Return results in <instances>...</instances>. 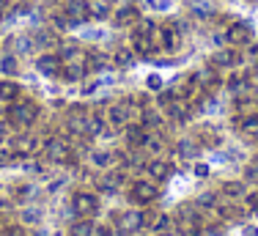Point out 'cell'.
<instances>
[{"label": "cell", "instance_id": "e0dca14e", "mask_svg": "<svg viewBox=\"0 0 258 236\" xmlns=\"http://www.w3.org/2000/svg\"><path fill=\"white\" fill-rule=\"evenodd\" d=\"M138 20H140V17H138V9H135V6H124V9H121L118 14H115V25H118V28L135 25Z\"/></svg>", "mask_w": 258, "mask_h": 236}, {"label": "cell", "instance_id": "cb8c5ba5", "mask_svg": "<svg viewBox=\"0 0 258 236\" xmlns=\"http://www.w3.org/2000/svg\"><path fill=\"white\" fill-rule=\"evenodd\" d=\"M33 44H39V47H52V44H58V39H55L52 30H41V33H36Z\"/></svg>", "mask_w": 258, "mask_h": 236}, {"label": "cell", "instance_id": "83f0119b", "mask_svg": "<svg viewBox=\"0 0 258 236\" xmlns=\"http://www.w3.org/2000/svg\"><path fill=\"white\" fill-rule=\"evenodd\" d=\"M168 225H170V217L168 214H159L154 222H151V233H162V231H168Z\"/></svg>", "mask_w": 258, "mask_h": 236}, {"label": "cell", "instance_id": "30bf717a", "mask_svg": "<svg viewBox=\"0 0 258 236\" xmlns=\"http://www.w3.org/2000/svg\"><path fill=\"white\" fill-rule=\"evenodd\" d=\"M124 182H126L124 170H113V167H110L107 176H104L102 182H99V190H102V192H110V195H113V192H118V190H121V184H124Z\"/></svg>", "mask_w": 258, "mask_h": 236}, {"label": "cell", "instance_id": "836d02e7", "mask_svg": "<svg viewBox=\"0 0 258 236\" xmlns=\"http://www.w3.org/2000/svg\"><path fill=\"white\" fill-rule=\"evenodd\" d=\"M231 91H233V94H239V91H247V80H244V77H233V80H231Z\"/></svg>", "mask_w": 258, "mask_h": 236}, {"label": "cell", "instance_id": "d4e9b609", "mask_svg": "<svg viewBox=\"0 0 258 236\" xmlns=\"http://www.w3.org/2000/svg\"><path fill=\"white\" fill-rule=\"evenodd\" d=\"M223 192H225L228 198H242V195H244V184H242V182H225V184H223Z\"/></svg>", "mask_w": 258, "mask_h": 236}, {"label": "cell", "instance_id": "6da1fadb", "mask_svg": "<svg viewBox=\"0 0 258 236\" xmlns=\"http://www.w3.org/2000/svg\"><path fill=\"white\" fill-rule=\"evenodd\" d=\"M39 104L36 102H30V99H20V102H11V107H9V113H6V121L11 124L14 129H28V127H33L36 124V118H39Z\"/></svg>", "mask_w": 258, "mask_h": 236}, {"label": "cell", "instance_id": "7402d4cb", "mask_svg": "<svg viewBox=\"0 0 258 236\" xmlns=\"http://www.w3.org/2000/svg\"><path fill=\"white\" fill-rule=\"evenodd\" d=\"M88 11L94 20H104V17L110 14V3L107 0H94V3H88Z\"/></svg>", "mask_w": 258, "mask_h": 236}, {"label": "cell", "instance_id": "f6af8a7d", "mask_svg": "<svg viewBox=\"0 0 258 236\" xmlns=\"http://www.w3.org/2000/svg\"><path fill=\"white\" fill-rule=\"evenodd\" d=\"M3 129H6V127H3V121H0V135H3Z\"/></svg>", "mask_w": 258, "mask_h": 236}, {"label": "cell", "instance_id": "ab89813d", "mask_svg": "<svg viewBox=\"0 0 258 236\" xmlns=\"http://www.w3.org/2000/svg\"><path fill=\"white\" fill-rule=\"evenodd\" d=\"M14 195H17V198H28V195H30V187H17Z\"/></svg>", "mask_w": 258, "mask_h": 236}, {"label": "cell", "instance_id": "7a4b0ae2", "mask_svg": "<svg viewBox=\"0 0 258 236\" xmlns=\"http://www.w3.org/2000/svg\"><path fill=\"white\" fill-rule=\"evenodd\" d=\"M157 195H159V190H157L154 179H138V182H132V187H129V201L138 203V206L151 203Z\"/></svg>", "mask_w": 258, "mask_h": 236}, {"label": "cell", "instance_id": "44dd1931", "mask_svg": "<svg viewBox=\"0 0 258 236\" xmlns=\"http://www.w3.org/2000/svg\"><path fill=\"white\" fill-rule=\"evenodd\" d=\"M94 225L96 222H91V217H83V220H77L75 225L69 228V236H91L94 233Z\"/></svg>", "mask_w": 258, "mask_h": 236}, {"label": "cell", "instance_id": "d6a6232c", "mask_svg": "<svg viewBox=\"0 0 258 236\" xmlns=\"http://www.w3.org/2000/svg\"><path fill=\"white\" fill-rule=\"evenodd\" d=\"M244 201H247V209H250V212L258 214V190L247 192V195H244Z\"/></svg>", "mask_w": 258, "mask_h": 236}, {"label": "cell", "instance_id": "52a82bcc", "mask_svg": "<svg viewBox=\"0 0 258 236\" xmlns=\"http://www.w3.org/2000/svg\"><path fill=\"white\" fill-rule=\"evenodd\" d=\"M36 69H39L44 77H60V69H63V61L60 55H52V52H44L36 58Z\"/></svg>", "mask_w": 258, "mask_h": 236}, {"label": "cell", "instance_id": "f35d334b", "mask_svg": "<svg viewBox=\"0 0 258 236\" xmlns=\"http://www.w3.org/2000/svg\"><path fill=\"white\" fill-rule=\"evenodd\" d=\"M91 236H110V231L104 225H94V233H91Z\"/></svg>", "mask_w": 258, "mask_h": 236}, {"label": "cell", "instance_id": "8d00e7d4", "mask_svg": "<svg viewBox=\"0 0 258 236\" xmlns=\"http://www.w3.org/2000/svg\"><path fill=\"white\" fill-rule=\"evenodd\" d=\"M0 236H28V233H25V228H20V225H14V228H6V231H3V233H0Z\"/></svg>", "mask_w": 258, "mask_h": 236}, {"label": "cell", "instance_id": "4dcf8cb0", "mask_svg": "<svg viewBox=\"0 0 258 236\" xmlns=\"http://www.w3.org/2000/svg\"><path fill=\"white\" fill-rule=\"evenodd\" d=\"M143 127H146V129H149V127H151V129H157V127H159V115H157V113H149V110H146V113H143Z\"/></svg>", "mask_w": 258, "mask_h": 236}, {"label": "cell", "instance_id": "9a60e30c", "mask_svg": "<svg viewBox=\"0 0 258 236\" xmlns=\"http://www.w3.org/2000/svg\"><path fill=\"white\" fill-rule=\"evenodd\" d=\"M11 148H14L20 157H25V154H33L36 148H39V140L30 138V135H20L17 140H11Z\"/></svg>", "mask_w": 258, "mask_h": 236}, {"label": "cell", "instance_id": "74e56055", "mask_svg": "<svg viewBox=\"0 0 258 236\" xmlns=\"http://www.w3.org/2000/svg\"><path fill=\"white\" fill-rule=\"evenodd\" d=\"M201 206H206V209H212L214 206V203H217V198H214V195H201Z\"/></svg>", "mask_w": 258, "mask_h": 236}, {"label": "cell", "instance_id": "b9f144b4", "mask_svg": "<svg viewBox=\"0 0 258 236\" xmlns=\"http://www.w3.org/2000/svg\"><path fill=\"white\" fill-rule=\"evenodd\" d=\"M244 236H258V228H253V225H247V228H244Z\"/></svg>", "mask_w": 258, "mask_h": 236}, {"label": "cell", "instance_id": "ac0fdd59", "mask_svg": "<svg viewBox=\"0 0 258 236\" xmlns=\"http://www.w3.org/2000/svg\"><path fill=\"white\" fill-rule=\"evenodd\" d=\"M236 110H239V121L253 118V115H258V102H255V99H239Z\"/></svg>", "mask_w": 258, "mask_h": 236}, {"label": "cell", "instance_id": "5bb4252c", "mask_svg": "<svg viewBox=\"0 0 258 236\" xmlns=\"http://www.w3.org/2000/svg\"><path fill=\"white\" fill-rule=\"evenodd\" d=\"M225 36H228V41H231V44H239V47H242V44H247V41H250V36H253V30H250L247 28V25H231V28H228V33H225Z\"/></svg>", "mask_w": 258, "mask_h": 236}, {"label": "cell", "instance_id": "9c48e42d", "mask_svg": "<svg viewBox=\"0 0 258 236\" xmlns=\"http://www.w3.org/2000/svg\"><path fill=\"white\" fill-rule=\"evenodd\" d=\"M85 74H88L85 61H69V64H63V69H60V77H63L66 83H77V80H83Z\"/></svg>", "mask_w": 258, "mask_h": 236}, {"label": "cell", "instance_id": "f1b7e54d", "mask_svg": "<svg viewBox=\"0 0 258 236\" xmlns=\"http://www.w3.org/2000/svg\"><path fill=\"white\" fill-rule=\"evenodd\" d=\"M162 36H165V39H162L165 47H168V49H176V44H179V39H176V30L168 28V30H162Z\"/></svg>", "mask_w": 258, "mask_h": 236}, {"label": "cell", "instance_id": "2e32d148", "mask_svg": "<svg viewBox=\"0 0 258 236\" xmlns=\"http://www.w3.org/2000/svg\"><path fill=\"white\" fill-rule=\"evenodd\" d=\"M20 99V85L14 80H0V102H14Z\"/></svg>", "mask_w": 258, "mask_h": 236}, {"label": "cell", "instance_id": "1f68e13d", "mask_svg": "<svg viewBox=\"0 0 258 236\" xmlns=\"http://www.w3.org/2000/svg\"><path fill=\"white\" fill-rule=\"evenodd\" d=\"M20 217H22V222H39L41 220V212H39V209H25Z\"/></svg>", "mask_w": 258, "mask_h": 236}, {"label": "cell", "instance_id": "277c9868", "mask_svg": "<svg viewBox=\"0 0 258 236\" xmlns=\"http://www.w3.org/2000/svg\"><path fill=\"white\" fill-rule=\"evenodd\" d=\"M72 209H75V214H80V217H94L99 212V198H96L94 192H77V195L72 198Z\"/></svg>", "mask_w": 258, "mask_h": 236}, {"label": "cell", "instance_id": "e575fe53", "mask_svg": "<svg viewBox=\"0 0 258 236\" xmlns=\"http://www.w3.org/2000/svg\"><path fill=\"white\" fill-rule=\"evenodd\" d=\"M146 85H149L151 91H159L162 88V77H159V74H149V77H146Z\"/></svg>", "mask_w": 258, "mask_h": 236}, {"label": "cell", "instance_id": "ffe728a7", "mask_svg": "<svg viewBox=\"0 0 258 236\" xmlns=\"http://www.w3.org/2000/svg\"><path fill=\"white\" fill-rule=\"evenodd\" d=\"M91 162H94L96 167H102V170H110L115 162V154L113 151H94L91 154Z\"/></svg>", "mask_w": 258, "mask_h": 236}, {"label": "cell", "instance_id": "8fae6325", "mask_svg": "<svg viewBox=\"0 0 258 236\" xmlns=\"http://www.w3.org/2000/svg\"><path fill=\"white\" fill-rule=\"evenodd\" d=\"M146 127L143 124H126V146L129 148H143L146 143Z\"/></svg>", "mask_w": 258, "mask_h": 236}, {"label": "cell", "instance_id": "ba28073f", "mask_svg": "<svg viewBox=\"0 0 258 236\" xmlns=\"http://www.w3.org/2000/svg\"><path fill=\"white\" fill-rule=\"evenodd\" d=\"M63 11H66V17L72 20V25H80V22H85V20L91 17L88 0H66V3H63Z\"/></svg>", "mask_w": 258, "mask_h": 236}, {"label": "cell", "instance_id": "7c38bea8", "mask_svg": "<svg viewBox=\"0 0 258 236\" xmlns=\"http://www.w3.org/2000/svg\"><path fill=\"white\" fill-rule=\"evenodd\" d=\"M236 61H239L236 49H217L212 58V66L214 69H231V66H236Z\"/></svg>", "mask_w": 258, "mask_h": 236}, {"label": "cell", "instance_id": "7bdbcfd3", "mask_svg": "<svg viewBox=\"0 0 258 236\" xmlns=\"http://www.w3.org/2000/svg\"><path fill=\"white\" fill-rule=\"evenodd\" d=\"M6 9H9V3H6V0H0V14H3Z\"/></svg>", "mask_w": 258, "mask_h": 236}, {"label": "cell", "instance_id": "4fadbf2b", "mask_svg": "<svg viewBox=\"0 0 258 236\" xmlns=\"http://www.w3.org/2000/svg\"><path fill=\"white\" fill-rule=\"evenodd\" d=\"M146 170H149V179H154V182H165V179L170 176V162H168V159H151V162L146 165Z\"/></svg>", "mask_w": 258, "mask_h": 236}, {"label": "cell", "instance_id": "603a6c76", "mask_svg": "<svg viewBox=\"0 0 258 236\" xmlns=\"http://www.w3.org/2000/svg\"><path fill=\"white\" fill-rule=\"evenodd\" d=\"M0 72L3 74H17L20 72V61H17L14 55H6V58L0 61Z\"/></svg>", "mask_w": 258, "mask_h": 236}, {"label": "cell", "instance_id": "d6986e66", "mask_svg": "<svg viewBox=\"0 0 258 236\" xmlns=\"http://www.w3.org/2000/svg\"><path fill=\"white\" fill-rule=\"evenodd\" d=\"M176 154L184 159H192L195 154H198V143L195 140H189V138H181L179 143H176Z\"/></svg>", "mask_w": 258, "mask_h": 236}, {"label": "cell", "instance_id": "484cf974", "mask_svg": "<svg viewBox=\"0 0 258 236\" xmlns=\"http://www.w3.org/2000/svg\"><path fill=\"white\" fill-rule=\"evenodd\" d=\"M17 159V151L11 148V143H0V165H11Z\"/></svg>", "mask_w": 258, "mask_h": 236}, {"label": "cell", "instance_id": "4316f807", "mask_svg": "<svg viewBox=\"0 0 258 236\" xmlns=\"http://www.w3.org/2000/svg\"><path fill=\"white\" fill-rule=\"evenodd\" d=\"M113 58H115V64H118V66H132L135 64V52H132V49H118Z\"/></svg>", "mask_w": 258, "mask_h": 236}, {"label": "cell", "instance_id": "f546056e", "mask_svg": "<svg viewBox=\"0 0 258 236\" xmlns=\"http://www.w3.org/2000/svg\"><path fill=\"white\" fill-rule=\"evenodd\" d=\"M212 6H209V3H192V14L195 17H209V14H212Z\"/></svg>", "mask_w": 258, "mask_h": 236}, {"label": "cell", "instance_id": "60d3db41", "mask_svg": "<svg viewBox=\"0 0 258 236\" xmlns=\"http://www.w3.org/2000/svg\"><path fill=\"white\" fill-rule=\"evenodd\" d=\"M192 170H195V173H198V176H206V173H209V170H206V165H195V167H192Z\"/></svg>", "mask_w": 258, "mask_h": 236}, {"label": "cell", "instance_id": "ee69618b", "mask_svg": "<svg viewBox=\"0 0 258 236\" xmlns=\"http://www.w3.org/2000/svg\"><path fill=\"white\" fill-rule=\"evenodd\" d=\"M151 236H170L168 231H162V233H151Z\"/></svg>", "mask_w": 258, "mask_h": 236}, {"label": "cell", "instance_id": "5b68a950", "mask_svg": "<svg viewBox=\"0 0 258 236\" xmlns=\"http://www.w3.org/2000/svg\"><path fill=\"white\" fill-rule=\"evenodd\" d=\"M118 228L121 233H135L140 228H146V212L140 209H126V212L118 214Z\"/></svg>", "mask_w": 258, "mask_h": 236}, {"label": "cell", "instance_id": "d590c367", "mask_svg": "<svg viewBox=\"0 0 258 236\" xmlns=\"http://www.w3.org/2000/svg\"><path fill=\"white\" fill-rule=\"evenodd\" d=\"M244 179L258 184V162H250V165H247V170H244Z\"/></svg>", "mask_w": 258, "mask_h": 236}, {"label": "cell", "instance_id": "3957f363", "mask_svg": "<svg viewBox=\"0 0 258 236\" xmlns=\"http://www.w3.org/2000/svg\"><path fill=\"white\" fill-rule=\"evenodd\" d=\"M44 154H47L50 162H58V165H63V162L72 159V148H69V143H66L63 138H50L47 140L44 143Z\"/></svg>", "mask_w": 258, "mask_h": 236}, {"label": "cell", "instance_id": "8992f818", "mask_svg": "<svg viewBox=\"0 0 258 236\" xmlns=\"http://www.w3.org/2000/svg\"><path fill=\"white\" fill-rule=\"evenodd\" d=\"M132 113H135V104H129V102L110 104V110H107V121H110V127H115V129L126 127L129 118H132Z\"/></svg>", "mask_w": 258, "mask_h": 236}]
</instances>
